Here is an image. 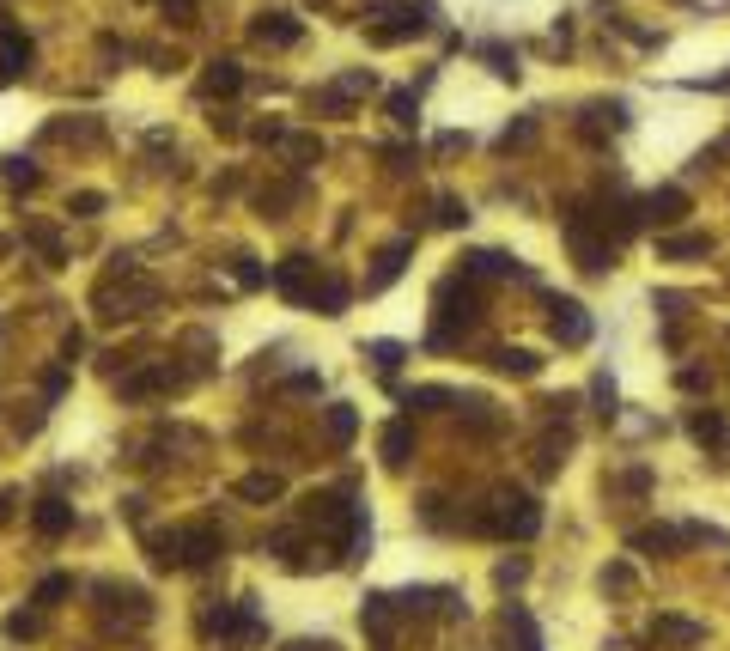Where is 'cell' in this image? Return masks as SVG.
Returning a JSON list of instances; mask_svg holds the SVG:
<instances>
[{
    "label": "cell",
    "instance_id": "obj_1",
    "mask_svg": "<svg viewBox=\"0 0 730 651\" xmlns=\"http://www.w3.org/2000/svg\"><path fill=\"white\" fill-rule=\"evenodd\" d=\"M469 530H481V536H536L542 530V505L530 499V493H518V487H499L493 493V505H481V512L469 518Z\"/></svg>",
    "mask_w": 730,
    "mask_h": 651
},
{
    "label": "cell",
    "instance_id": "obj_2",
    "mask_svg": "<svg viewBox=\"0 0 730 651\" xmlns=\"http://www.w3.org/2000/svg\"><path fill=\"white\" fill-rule=\"evenodd\" d=\"M432 311H438V323H432V347H451L457 341V329H475L481 323V293H475V280H463V274H451V280H438V293H432Z\"/></svg>",
    "mask_w": 730,
    "mask_h": 651
},
{
    "label": "cell",
    "instance_id": "obj_3",
    "mask_svg": "<svg viewBox=\"0 0 730 651\" xmlns=\"http://www.w3.org/2000/svg\"><path fill=\"white\" fill-rule=\"evenodd\" d=\"M566 244H572V256H578V268H584V274L615 268V244L591 232V213H584V207H578V213H566Z\"/></svg>",
    "mask_w": 730,
    "mask_h": 651
},
{
    "label": "cell",
    "instance_id": "obj_4",
    "mask_svg": "<svg viewBox=\"0 0 730 651\" xmlns=\"http://www.w3.org/2000/svg\"><path fill=\"white\" fill-rule=\"evenodd\" d=\"M463 280H530V268L505 250H469L463 256Z\"/></svg>",
    "mask_w": 730,
    "mask_h": 651
},
{
    "label": "cell",
    "instance_id": "obj_5",
    "mask_svg": "<svg viewBox=\"0 0 730 651\" xmlns=\"http://www.w3.org/2000/svg\"><path fill=\"white\" fill-rule=\"evenodd\" d=\"M311 286H317V256H286V262L274 268V293L292 299V305H305Z\"/></svg>",
    "mask_w": 730,
    "mask_h": 651
},
{
    "label": "cell",
    "instance_id": "obj_6",
    "mask_svg": "<svg viewBox=\"0 0 730 651\" xmlns=\"http://www.w3.org/2000/svg\"><path fill=\"white\" fill-rule=\"evenodd\" d=\"M499 639H505V651H542V627H536V615L524 603L499 609Z\"/></svg>",
    "mask_w": 730,
    "mask_h": 651
},
{
    "label": "cell",
    "instance_id": "obj_7",
    "mask_svg": "<svg viewBox=\"0 0 730 651\" xmlns=\"http://www.w3.org/2000/svg\"><path fill=\"white\" fill-rule=\"evenodd\" d=\"M548 311H554V317H548V335H554L560 347H584V341H591V317H584L578 299H554Z\"/></svg>",
    "mask_w": 730,
    "mask_h": 651
},
{
    "label": "cell",
    "instance_id": "obj_8",
    "mask_svg": "<svg viewBox=\"0 0 730 651\" xmlns=\"http://www.w3.org/2000/svg\"><path fill=\"white\" fill-rule=\"evenodd\" d=\"M177 536H183V566H213L219 554H226V536H219L213 524H189Z\"/></svg>",
    "mask_w": 730,
    "mask_h": 651
},
{
    "label": "cell",
    "instance_id": "obj_9",
    "mask_svg": "<svg viewBox=\"0 0 730 651\" xmlns=\"http://www.w3.org/2000/svg\"><path fill=\"white\" fill-rule=\"evenodd\" d=\"M414 256V238H396V244H384L378 250V262H372V274H365V293H384V286L402 274V262Z\"/></svg>",
    "mask_w": 730,
    "mask_h": 651
},
{
    "label": "cell",
    "instance_id": "obj_10",
    "mask_svg": "<svg viewBox=\"0 0 730 651\" xmlns=\"http://www.w3.org/2000/svg\"><path fill=\"white\" fill-rule=\"evenodd\" d=\"M365 633H372V645L378 651H396V603L390 597H365Z\"/></svg>",
    "mask_w": 730,
    "mask_h": 651
},
{
    "label": "cell",
    "instance_id": "obj_11",
    "mask_svg": "<svg viewBox=\"0 0 730 651\" xmlns=\"http://www.w3.org/2000/svg\"><path fill=\"white\" fill-rule=\"evenodd\" d=\"M238 92H244V67H238V61H207L201 98H238Z\"/></svg>",
    "mask_w": 730,
    "mask_h": 651
},
{
    "label": "cell",
    "instance_id": "obj_12",
    "mask_svg": "<svg viewBox=\"0 0 730 651\" xmlns=\"http://www.w3.org/2000/svg\"><path fill=\"white\" fill-rule=\"evenodd\" d=\"M250 37H256V43H268V49H292L305 31H299V19H286V13H262V19L250 25Z\"/></svg>",
    "mask_w": 730,
    "mask_h": 651
},
{
    "label": "cell",
    "instance_id": "obj_13",
    "mask_svg": "<svg viewBox=\"0 0 730 651\" xmlns=\"http://www.w3.org/2000/svg\"><path fill=\"white\" fill-rule=\"evenodd\" d=\"M31 67V37H19L13 25H0V80H19Z\"/></svg>",
    "mask_w": 730,
    "mask_h": 651
},
{
    "label": "cell",
    "instance_id": "obj_14",
    "mask_svg": "<svg viewBox=\"0 0 730 651\" xmlns=\"http://www.w3.org/2000/svg\"><path fill=\"white\" fill-rule=\"evenodd\" d=\"M682 213H688V189H651L645 195V220L651 226H676Z\"/></svg>",
    "mask_w": 730,
    "mask_h": 651
},
{
    "label": "cell",
    "instance_id": "obj_15",
    "mask_svg": "<svg viewBox=\"0 0 730 651\" xmlns=\"http://www.w3.org/2000/svg\"><path fill=\"white\" fill-rule=\"evenodd\" d=\"M31 530H37V536H49V542H55V536H67V530H73V505H67V499H37Z\"/></svg>",
    "mask_w": 730,
    "mask_h": 651
},
{
    "label": "cell",
    "instance_id": "obj_16",
    "mask_svg": "<svg viewBox=\"0 0 730 651\" xmlns=\"http://www.w3.org/2000/svg\"><path fill=\"white\" fill-rule=\"evenodd\" d=\"M177 384H183V372H177V366H153V372L128 378V384H122V396H128V402H146V396H159V390H177Z\"/></svg>",
    "mask_w": 730,
    "mask_h": 651
},
{
    "label": "cell",
    "instance_id": "obj_17",
    "mask_svg": "<svg viewBox=\"0 0 730 651\" xmlns=\"http://www.w3.org/2000/svg\"><path fill=\"white\" fill-rule=\"evenodd\" d=\"M305 305H317V317H341L347 311V280L341 274H317V286H311Z\"/></svg>",
    "mask_w": 730,
    "mask_h": 651
},
{
    "label": "cell",
    "instance_id": "obj_18",
    "mask_svg": "<svg viewBox=\"0 0 730 651\" xmlns=\"http://www.w3.org/2000/svg\"><path fill=\"white\" fill-rule=\"evenodd\" d=\"M98 597L116 609V615H128V621H146L153 615V603H146V591H134V585H98Z\"/></svg>",
    "mask_w": 730,
    "mask_h": 651
},
{
    "label": "cell",
    "instance_id": "obj_19",
    "mask_svg": "<svg viewBox=\"0 0 730 651\" xmlns=\"http://www.w3.org/2000/svg\"><path fill=\"white\" fill-rule=\"evenodd\" d=\"M414 31H426V13H420V7H402V13H396V25H372V43H378V49H390V43H408Z\"/></svg>",
    "mask_w": 730,
    "mask_h": 651
},
{
    "label": "cell",
    "instance_id": "obj_20",
    "mask_svg": "<svg viewBox=\"0 0 730 651\" xmlns=\"http://www.w3.org/2000/svg\"><path fill=\"white\" fill-rule=\"evenodd\" d=\"M651 639H664V645H700L706 627L700 621H682V615H657L651 621Z\"/></svg>",
    "mask_w": 730,
    "mask_h": 651
},
{
    "label": "cell",
    "instance_id": "obj_21",
    "mask_svg": "<svg viewBox=\"0 0 730 651\" xmlns=\"http://www.w3.org/2000/svg\"><path fill=\"white\" fill-rule=\"evenodd\" d=\"M493 372H505V378H536L542 359L530 347H493Z\"/></svg>",
    "mask_w": 730,
    "mask_h": 651
},
{
    "label": "cell",
    "instance_id": "obj_22",
    "mask_svg": "<svg viewBox=\"0 0 730 651\" xmlns=\"http://www.w3.org/2000/svg\"><path fill=\"white\" fill-rule=\"evenodd\" d=\"M627 548H639V554H676V548H682V530L651 524V530H633V536H627Z\"/></svg>",
    "mask_w": 730,
    "mask_h": 651
},
{
    "label": "cell",
    "instance_id": "obj_23",
    "mask_svg": "<svg viewBox=\"0 0 730 651\" xmlns=\"http://www.w3.org/2000/svg\"><path fill=\"white\" fill-rule=\"evenodd\" d=\"M25 244H31V250L49 262V268H55V262H67V250H61V232H55V226H43V220H25Z\"/></svg>",
    "mask_w": 730,
    "mask_h": 651
},
{
    "label": "cell",
    "instance_id": "obj_24",
    "mask_svg": "<svg viewBox=\"0 0 730 651\" xmlns=\"http://www.w3.org/2000/svg\"><path fill=\"white\" fill-rule=\"evenodd\" d=\"M286 493V481L280 475H268V469H256V475H244L238 481V499H250V505H274Z\"/></svg>",
    "mask_w": 730,
    "mask_h": 651
},
{
    "label": "cell",
    "instance_id": "obj_25",
    "mask_svg": "<svg viewBox=\"0 0 730 651\" xmlns=\"http://www.w3.org/2000/svg\"><path fill=\"white\" fill-rule=\"evenodd\" d=\"M408 457H414V426H408V420H390V426H384V463L402 469Z\"/></svg>",
    "mask_w": 730,
    "mask_h": 651
},
{
    "label": "cell",
    "instance_id": "obj_26",
    "mask_svg": "<svg viewBox=\"0 0 730 651\" xmlns=\"http://www.w3.org/2000/svg\"><path fill=\"white\" fill-rule=\"evenodd\" d=\"M323 426H329V445H335V451H347V445H353V432H359V414H353L347 402H335Z\"/></svg>",
    "mask_w": 730,
    "mask_h": 651
},
{
    "label": "cell",
    "instance_id": "obj_27",
    "mask_svg": "<svg viewBox=\"0 0 730 651\" xmlns=\"http://www.w3.org/2000/svg\"><path fill=\"white\" fill-rule=\"evenodd\" d=\"M566 451H572V439H566V432H548V439H536V469H542V475H560Z\"/></svg>",
    "mask_w": 730,
    "mask_h": 651
},
{
    "label": "cell",
    "instance_id": "obj_28",
    "mask_svg": "<svg viewBox=\"0 0 730 651\" xmlns=\"http://www.w3.org/2000/svg\"><path fill=\"white\" fill-rule=\"evenodd\" d=\"M146 554H153V566H183V536L177 530H159V536H146Z\"/></svg>",
    "mask_w": 730,
    "mask_h": 651
},
{
    "label": "cell",
    "instance_id": "obj_29",
    "mask_svg": "<svg viewBox=\"0 0 730 651\" xmlns=\"http://www.w3.org/2000/svg\"><path fill=\"white\" fill-rule=\"evenodd\" d=\"M657 250H664L670 262H688V256H706V250H712V238H706V232H682V238H664Z\"/></svg>",
    "mask_w": 730,
    "mask_h": 651
},
{
    "label": "cell",
    "instance_id": "obj_30",
    "mask_svg": "<svg viewBox=\"0 0 730 651\" xmlns=\"http://www.w3.org/2000/svg\"><path fill=\"white\" fill-rule=\"evenodd\" d=\"M688 432H694L700 445H718V439H724V414H718V408H694V414H688Z\"/></svg>",
    "mask_w": 730,
    "mask_h": 651
},
{
    "label": "cell",
    "instance_id": "obj_31",
    "mask_svg": "<svg viewBox=\"0 0 730 651\" xmlns=\"http://www.w3.org/2000/svg\"><path fill=\"white\" fill-rule=\"evenodd\" d=\"M286 159L299 165V171H311V165L323 159V140H317V134H292V140H286Z\"/></svg>",
    "mask_w": 730,
    "mask_h": 651
},
{
    "label": "cell",
    "instance_id": "obj_32",
    "mask_svg": "<svg viewBox=\"0 0 730 651\" xmlns=\"http://www.w3.org/2000/svg\"><path fill=\"white\" fill-rule=\"evenodd\" d=\"M384 110H390V122L414 128V122H420V92H390V98H384Z\"/></svg>",
    "mask_w": 730,
    "mask_h": 651
},
{
    "label": "cell",
    "instance_id": "obj_33",
    "mask_svg": "<svg viewBox=\"0 0 730 651\" xmlns=\"http://www.w3.org/2000/svg\"><path fill=\"white\" fill-rule=\"evenodd\" d=\"M475 55H481V61H493V74H499V80H518V55H511L505 43H481Z\"/></svg>",
    "mask_w": 730,
    "mask_h": 651
},
{
    "label": "cell",
    "instance_id": "obj_34",
    "mask_svg": "<svg viewBox=\"0 0 730 651\" xmlns=\"http://www.w3.org/2000/svg\"><path fill=\"white\" fill-rule=\"evenodd\" d=\"M445 402H457L445 384H420V390H408V408H445Z\"/></svg>",
    "mask_w": 730,
    "mask_h": 651
},
{
    "label": "cell",
    "instance_id": "obj_35",
    "mask_svg": "<svg viewBox=\"0 0 730 651\" xmlns=\"http://www.w3.org/2000/svg\"><path fill=\"white\" fill-rule=\"evenodd\" d=\"M524 578H530V560H499V566H493V585H499V591L524 585Z\"/></svg>",
    "mask_w": 730,
    "mask_h": 651
},
{
    "label": "cell",
    "instance_id": "obj_36",
    "mask_svg": "<svg viewBox=\"0 0 730 651\" xmlns=\"http://www.w3.org/2000/svg\"><path fill=\"white\" fill-rule=\"evenodd\" d=\"M365 353H372V366H378L384 378H390V372L402 366V347H396V341H372V347H365Z\"/></svg>",
    "mask_w": 730,
    "mask_h": 651
},
{
    "label": "cell",
    "instance_id": "obj_37",
    "mask_svg": "<svg viewBox=\"0 0 730 651\" xmlns=\"http://www.w3.org/2000/svg\"><path fill=\"white\" fill-rule=\"evenodd\" d=\"M232 274H238V286H268V268L256 256H232Z\"/></svg>",
    "mask_w": 730,
    "mask_h": 651
},
{
    "label": "cell",
    "instance_id": "obj_38",
    "mask_svg": "<svg viewBox=\"0 0 730 651\" xmlns=\"http://www.w3.org/2000/svg\"><path fill=\"white\" fill-rule=\"evenodd\" d=\"M61 597H73V578H61V572H55V578H43V585H37V597H31V603H43V609H49V603H61Z\"/></svg>",
    "mask_w": 730,
    "mask_h": 651
},
{
    "label": "cell",
    "instance_id": "obj_39",
    "mask_svg": "<svg viewBox=\"0 0 730 651\" xmlns=\"http://www.w3.org/2000/svg\"><path fill=\"white\" fill-rule=\"evenodd\" d=\"M438 226H451V232H457V226H469V207H463L457 195H438Z\"/></svg>",
    "mask_w": 730,
    "mask_h": 651
},
{
    "label": "cell",
    "instance_id": "obj_40",
    "mask_svg": "<svg viewBox=\"0 0 730 651\" xmlns=\"http://www.w3.org/2000/svg\"><path fill=\"white\" fill-rule=\"evenodd\" d=\"M530 140H536V116H524L518 128H505V134H499V153H511V147H530Z\"/></svg>",
    "mask_w": 730,
    "mask_h": 651
},
{
    "label": "cell",
    "instance_id": "obj_41",
    "mask_svg": "<svg viewBox=\"0 0 730 651\" xmlns=\"http://www.w3.org/2000/svg\"><path fill=\"white\" fill-rule=\"evenodd\" d=\"M7 633H13V639H37V633H43V615H25V609H19V615H7Z\"/></svg>",
    "mask_w": 730,
    "mask_h": 651
},
{
    "label": "cell",
    "instance_id": "obj_42",
    "mask_svg": "<svg viewBox=\"0 0 730 651\" xmlns=\"http://www.w3.org/2000/svg\"><path fill=\"white\" fill-rule=\"evenodd\" d=\"M7 183H13V189H31V183H37V165H31V159H7Z\"/></svg>",
    "mask_w": 730,
    "mask_h": 651
},
{
    "label": "cell",
    "instance_id": "obj_43",
    "mask_svg": "<svg viewBox=\"0 0 730 651\" xmlns=\"http://www.w3.org/2000/svg\"><path fill=\"white\" fill-rule=\"evenodd\" d=\"M159 13H165L171 25H195V0H159Z\"/></svg>",
    "mask_w": 730,
    "mask_h": 651
},
{
    "label": "cell",
    "instance_id": "obj_44",
    "mask_svg": "<svg viewBox=\"0 0 730 651\" xmlns=\"http://www.w3.org/2000/svg\"><path fill=\"white\" fill-rule=\"evenodd\" d=\"M67 213H80V220H92V213H104V195H98V189L73 195V201H67Z\"/></svg>",
    "mask_w": 730,
    "mask_h": 651
},
{
    "label": "cell",
    "instance_id": "obj_45",
    "mask_svg": "<svg viewBox=\"0 0 730 651\" xmlns=\"http://www.w3.org/2000/svg\"><path fill=\"white\" fill-rule=\"evenodd\" d=\"M682 542H712V548H724V530H712V524H682Z\"/></svg>",
    "mask_w": 730,
    "mask_h": 651
},
{
    "label": "cell",
    "instance_id": "obj_46",
    "mask_svg": "<svg viewBox=\"0 0 730 651\" xmlns=\"http://www.w3.org/2000/svg\"><path fill=\"white\" fill-rule=\"evenodd\" d=\"M603 591H633V566H603Z\"/></svg>",
    "mask_w": 730,
    "mask_h": 651
},
{
    "label": "cell",
    "instance_id": "obj_47",
    "mask_svg": "<svg viewBox=\"0 0 730 651\" xmlns=\"http://www.w3.org/2000/svg\"><path fill=\"white\" fill-rule=\"evenodd\" d=\"M591 396H597V414H615V384H609V378H597Z\"/></svg>",
    "mask_w": 730,
    "mask_h": 651
},
{
    "label": "cell",
    "instance_id": "obj_48",
    "mask_svg": "<svg viewBox=\"0 0 730 651\" xmlns=\"http://www.w3.org/2000/svg\"><path fill=\"white\" fill-rule=\"evenodd\" d=\"M615 487H621V493H645V487H651V469H627Z\"/></svg>",
    "mask_w": 730,
    "mask_h": 651
},
{
    "label": "cell",
    "instance_id": "obj_49",
    "mask_svg": "<svg viewBox=\"0 0 730 651\" xmlns=\"http://www.w3.org/2000/svg\"><path fill=\"white\" fill-rule=\"evenodd\" d=\"M250 134H256V140H268V147H274V140H286V128H280V122H256Z\"/></svg>",
    "mask_w": 730,
    "mask_h": 651
},
{
    "label": "cell",
    "instance_id": "obj_50",
    "mask_svg": "<svg viewBox=\"0 0 730 651\" xmlns=\"http://www.w3.org/2000/svg\"><path fill=\"white\" fill-rule=\"evenodd\" d=\"M286 651H335V645H329V639H292Z\"/></svg>",
    "mask_w": 730,
    "mask_h": 651
},
{
    "label": "cell",
    "instance_id": "obj_51",
    "mask_svg": "<svg viewBox=\"0 0 730 651\" xmlns=\"http://www.w3.org/2000/svg\"><path fill=\"white\" fill-rule=\"evenodd\" d=\"M13 505H19L13 493H0V524H7V518H13Z\"/></svg>",
    "mask_w": 730,
    "mask_h": 651
}]
</instances>
